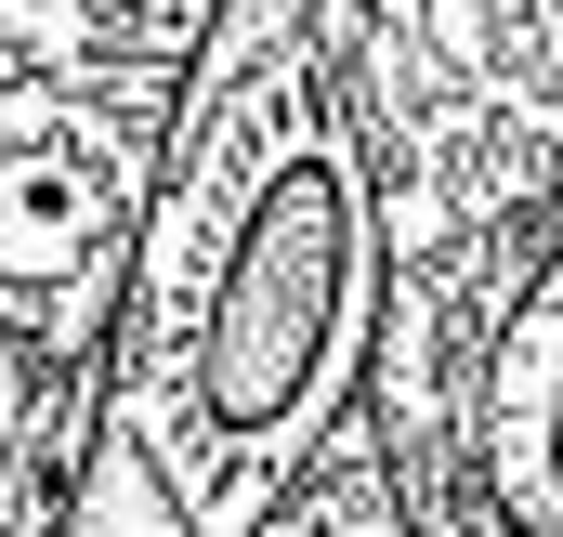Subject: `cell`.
<instances>
[{"label":"cell","instance_id":"obj_6","mask_svg":"<svg viewBox=\"0 0 563 537\" xmlns=\"http://www.w3.org/2000/svg\"><path fill=\"white\" fill-rule=\"evenodd\" d=\"M538 13H551V26H563V0H538Z\"/></svg>","mask_w":563,"mask_h":537},{"label":"cell","instance_id":"obj_4","mask_svg":"<svg viewBox=\"0 0 563 537\" xmlns=\"http://www.w3.org/2000/svg\"><path fill=\"white\" fill-rule=\"evenodd\" d=\"M263 537H420V525H407V498H394V459H380L367 406L328 432V459H314L276 512H263Z\"/></svg>","mask_w":563,"mask_h":537},{"label":"cell","instance_id":"obj_5","mask_svg":"<svg viewBox=\"0 0 563 537\" xmlns=\"http://www.w3.org/2000/svg\"><path fill=\"white\" fill-rule=\"evenodd\" d=\"M53 537H197V512L170 498V472L144 459L132 432L106 419V459H92V485L66 498V525H53Z\"/></svg>","mask_w":563,"mask_h":537},{"label":"cell","instance_id":"obj_1","mask_svg":"<svg viewBox=\"0 0 563 537\" xmlns=\"http://www.w3.org/2000/svg\"><path fill=\"white\" fill-rule=\"evenodd\" d=\"M380 368V171L328 0H210L132 237L106 419L197 537H263Z\"/></svg>","mask_w":563,"mask_h":537},{"label":"cell","instance_id":"obj_2","mask_svg":"<svg viewBox=\"0 0 563 537\" xmlns=\"http://www.w3.org/2000/svg\"><path fill=\"white\" fill-rule=\"evenodd\" d=\"M380 171L367 432L420 537H563V26L538 0H328Z\"/></svg>","mask_w":563,"mask_h":537},{"label":"cell","instance_id":"obj_3","mask_svg":"<svg viewBox=\"0 0 563 537\" xmlns=\"http://www.w3.org/2000/svg\"><path fill=\"white\" fill-rule=\"evenodd\" d=\"M210 0H0V537H53L106 459L132 237Z\"/></svg>","mask_w":563,"mask_h":537}]
</instances>
